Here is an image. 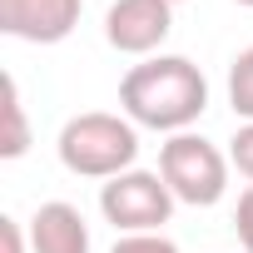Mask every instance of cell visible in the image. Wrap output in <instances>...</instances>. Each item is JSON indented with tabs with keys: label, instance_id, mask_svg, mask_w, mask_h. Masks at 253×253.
<instances>
[{
	"label": "cell",
	"instance_id": "6da1fadb",
	"mask_svg": "<svg viewBox=\"0 0 253 253\" xmlns=\"http://www.w3.org/2000/svg\"><path fill=\"white\" fill-rule=\"evenodd\" d=\"M119 109L139 129L184 134L189 124L209 109V80L184 55H149L119 80Z\"/></svg>",
	"mask_w": 253,
	"mask_h": 253
},
{
	"label": "cell",
	"instance_id": "7a4b0ae2",
	"mask_svg": "<svg viewBox=\"0 0 253 253\" xmlns=\"http://www.w3.org/2000/svg\"><path fill=\"white\" fill-rule=\"evenodd\" d=\"M60 164L80 179H114L124 169H134L139 159V124L109 114V109H84L65 119L60 129Z\"/></svg>",
	"mask_w": 253,
	"mask_h": 253
},
{
	"label": "cell",
	"instance_id": "3957f363",
	"mask_svg": "<svg viewBox=\"0 0 253 253\" xmlns=\"http://www.w3.org/2000/svg\"><path fill=\"white\" fill-rule=\"evenodd\" d=\"M228 169H233L228 154H223L213 139L194 134V129L169 134V139L159 144V174H164V184L174 189V199L189 204V209H213V204L228 194Z\"/></svg>",
	"mask_w": 253,
	"mask_h": 253
},
{
	"label": "cell",
	"instance_id": "277c9868",
	"mask_svg": "<svg viewBox=\"0 0 253 253\" xmlns=\"http://www.w3.org/2000/svg\"><path fill=\"white\" fill-rule=\"evenodd\" d=\"M174 189L164 184L159 169H124L99 184V213L119 233H159L174 213Z\"/></svg>",
	"mask_w": 253,
	"mask_h": 253
},
{
	"label": "cell",
	"instance_id": "5b68a950",
	"mask_svg": "<svg viewBox=\"0 0 253 253\" xmlns=\"http://www.w3.org/2000/svg\"><path fill=\"white\" fill-rule=\"evenodd\" d=\"M174 30L169 0H114L104 10V40L119 55H154Z\"/></svg>",
	"mask_w": 253,
	"mask_h": 253
},
{
	"label": "cell",
	"instance_id": "8992f818",
	"mask_svg": "<svg viewBox=\"0 0 253 253\" xmlns=\"http://www.w3.org/2000/svg\"><path fill=\"white\" fill-rule=\"evenodd\" d=\"M84 0H0V30L30 40V45H60L75 35Z\"/></svg>",
	"mask_w": 253,
	"mask_h": 253
},
{
	"label": "cell",
	"instance_id": "52a82bcc",
	"mask_svg": "<svg viewBox=\"0 0 253 253\" xmlns=\"http://www.w3.org/2000/svg\"><path fill=\"white\" fill-rule=\"evenodd\" d=\"M30 253H89V223L75 204L50 199L30 218Z\"/></svg>",
	"mask_w": 253,
	"mask_h": 253
},
{
	"label": "cell",
	"instance_id": "ba28073f",
	"mask_svg": "<svg viewBox=\"0 0 253 253\" xmlns=\"http://www.w3.org/2000/svg\"><path fill=\"white\" fill-rule=\"evenodd\" d=\"M25 149H30V124H25L20 84H15V75H5V134H0V159H20Z\"/></svg>",
	"mask_w": 253,
	"mask_h": 253
},
{
	"label": "cell",
	"instance_id": "9c48e42d",
	"mask_svg": "<svg viewBox=\"0 0 253 253\" xmlns=\"http://www.w3.org/2000/svg\"><path fill=\"white\" fill-rule=\"evenodd\" d=\"M228 104L243 124H253V45L238 50L233 65H228Z\"/></svg>",
	"mask_w": 253,
	"mask_h": 253
},
{
	"label": "cell",
	"instance_id": "30bf717a",
	"mask_svg": "<svg viewBox=\"0 0 253 253\" xmlns=\"http://www.w3.org/2000/svg\"><path fill=\"white\" fill-rule=\"evenodd\" d=\"M109 253H179V243L164 233H119Z\"/></svg>",
	"mask_w": 253,
	"mask_h": 253
},
{
	"label": "cell",
	"instance_id": "8fae6325",
	"mask_svg": "<svg viewBox=\"0 0 253 253\" xmlns=\"http://www.w3.org/2000/svg\"><path fill=\"white\" fill-rule=\"evenodd\" d=\"M228 164L253 184V124H238V134L228 139Z\"/></svg>",
	"mask_w": 253,
	"mask_h": 253
},
{
	"label": "cell",
	"instance_id": "7c38bea8",
	"mask_svg": "<svg viewBox=\"0 0 253 253\" xmlns=\"http://www.w3.org/2000/svg\"><path fill=\"white\" fill-rule=\"evenodd\" d=\"M233 228H238V243H243V253H253V184L238 194V213H233Z\"/></svg>",
	"mask_w": 253,
	"mask_h": 253
},
{
	"label": "cell",
	"instance_id": "4fadbf2b",
	"mask_svg": "<svg viewBox=\"0 0 253 253\" xmlns=\"http://www.w3.org/2000/svg\"><path fill=\"white\" fill-rule=\"evenodd\" d=\"M0 243H5V253H25V233H20V218H0Z\"/></svg>",
	"mask_w": 253,
	"mask_h": 253
},
{
	"label": "cell",
	"instance_id": "5bb4252c",
	"mask_svg": "<svg viewBox=\"0 0 253 253\" xmlns=\"http://www.w3.org/2000/svg\"><path fill=\"white\" fill-rule=\"evenodd\" d=\"M233 5H248V10H253V0H233Z\"/></svg>",
	"mask_w": 253,
	"mask_h": 253
},
{
	"label": "cell",
	"instance_id": "9a60e30c",
	"mask_svg": "<svg viewBox=\"0 0 253 253\" xmlns=\"http://www.w3.org/2000/svg\"><path fill=\"white\" fill-rule=\"evenodd\" d=\"M169 5H184V0H169Z\"/></svg>",
	"mask_w": 253,
	"mask_h": 253
}]
</instances>
